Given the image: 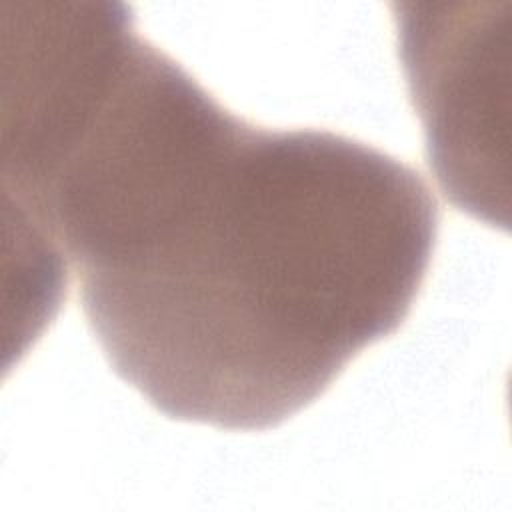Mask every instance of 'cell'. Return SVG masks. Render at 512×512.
<instances>
[{
    "mask_svg": "<svg viewBox=\"0 0 512 512\" xmlns=\"http://www.w3.org/2000/svg\"><path fill=\"white\" fill-rule=\"evenodd\" d=\"M14 200L78 280L112 370L158 412L268 430L394 334L436 246L406 162L268 130L132 36Z\"/></svg>",
    "mask_w": 512,
    "mask_h": 512,
    "instance_id": "obj_1",
    "label": "cell"
},
{
    "mask_svg": "<svg viewBox=\"0 0 512 512\" xmlns=\"http://www.w3.org/2000/svg\"><path fill=\"white\" fill-rule=\"evenodd\" d=\"M398 56L422 122L426 156L446 198L462 212L496 224V162H504L498 106L496 4H392Z\"/></svg>",
    "mask_w": 512,
    "mask_h": 512,
    "instance_id": "obj_2",
    "label": "cell"
}]
</instances>
